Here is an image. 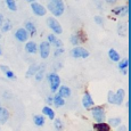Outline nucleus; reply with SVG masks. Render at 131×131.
<instances>
[{
	"instance_id": "obj_1",
	"label": "nucleus",
	"mask_w": 131,
	"mask_h": 131,
	"mask_svg": "<svg viewBox=\"0 0 131 131\" xmlns=\"http://www.w3.org/2000/svg\"><path fill=\"white\" fill-rule=\"evenodd\" d=\"M47 7L54 16H62L65 12V5L63 0H48Z\"/></svg>"
},
{
	"instance_id": "obj_2",
	"label": "nucleus",
	"mask_w": 131,
	"mask_h": 131,
	"mask_svg": "<svg viewBox=\"0 0 131 131\" xmlns=\"http://www.w3.org/2000/svg\"><path fill=\"white\" fill-rule=\"evenodd\" d=\"M91 113H92V117L96 121V123H102L104 122L106 119V113L103 106H95L91 108Z\"/></svg>"
},
{
	"instance_id": "obj_3",
	"label": "nucleus",
	"mask_w": 131,
	"mask_h": 131,
	"mask_svg": "<svg viewBox=\"0 0 131 131\" xmlns=\"http://www.w3.org/2000/svg\"><path fill=\"white\" fill-rule=\"evenodd\" d=\"M48 81H49V83H50V90H51V92H56L60 85L59 75L54 72L50 73V74L48 75Z\"/></svg>"
},
{
	"instance_id": "obj_4",
	"label": "nucleus",
	"mask_w": 131,
	"mask_h": 131,
	"mask_svg": "<svg viewBox=\"0 0 131 131\" xmlns=\"http://www.w3.org/2000/svg\"><path fill=\"white\" fill-rule=\"evenodd\" d=\"M47 24L50 29L52 30V32L56 34H62L63 30H62V26H60L59 22L57 21L55 17H48L47 18Z\"/></svg>"
},
{
	"instance_id": "obj_5",
	"label": "nucleus",
	"mask_w": 131,
	"mask_h": 131,
	"mask_svg": "<svg viewBox=\"0 0 131 131\" xmlns=\"http://www.w3.org/2000/svg\"><path fill=\"white\" fill-rule=\"evenodd\" d=\"M71 56H73L74 58H87L89 56V51L82 47H75L72 49Z\"/></svg>"
},
{
	"instance_id": "obj_6",
	"label": "nucleus",
	"mask_w": 131,
	"mask_h": 131,
	"mask_svg": "<svg viewBox=\"0 0 131 131\" xmlns=\"http://www.w3.org/2000/svg\"><path fill=\"white\" fill-rule=\"evenodd\" d=\"M39 50H40V56H41L42 59H46L48 58L50 54V43L48 41H43L40 43V47H39Z\"/></svg>"
},
{
	"instance_id": "obj_7",
	"label": "nucleus",
	"mask_w": 131,
	"mask_h": 131,
	"mask_svg": "<svg viewBox=\"0 0 131 131\" xmlns=\"http://www.w3.org/2000/svg\"><path fill=\"white\" fill-rule=\"evenodd\" d=\"M31 8H32V12H33L37 16H45L47 13V9L45 8L42 5H40L39 2H32Z\"/></svg>"
},
{
	"instance_id": "obj_8",
	"label": "nucleus",
	"mask_w": 131,
	"mask_h": 131,
	"mask_svg": "<svg viewBox=\"0 0 131 131\" xmlns=\"http://www.w3.org/2000/svg\"><path fill=\"white\" fill-rule=\"evenodd\" d=\"M82 105H83V107L87 108V110H91L95 105L91 95H90L88 91H85L84 95H83V98H82Z\"/></svg>"
},
{
	"instance_id": "obj_9",
	"label": "nucleus",
	"mask_w": 131,
	"mask_h": 131,
	"mask_svg": "<svg viewBox=\"0 0 131 131\" xmlns=\"http://www.w3.org/2000/svg\"><path fill=\"white\" fill-rule=\"evenodd\" d=\"M42 66H45L43 64H32L31 66L29 67V70H27V72H26V74H25V77L26 78H31V77H34V75L37 74V72L39 71L40 69H41Z\"/></svg>"
},
{
	"instance_id": "obj_10",
	"label": "nucleus",
	"mask_w": 131,
	"mask_h": 131,
	"mask_svg": "<svg viewBox=\"0 0 131 131\" xmlns=\"http://www.w3.org/2000/svg\"><path fill=\"white\" fill-rule=\"evenodd\" d=\"M29 37H30L29 33L25 31V29H18L16 31V33H15V38L21 42H25L27 39H29Z\"/></svg>"
},
{
	"instance_id": "obj_11",
	"label": "nucleus",
	"mask_w": 131,
	"mask_h": 131,
	"mask_svg": "<svg viewBox=\"0 0 131 131\" xmlns=\"http://www.w3.org/2000/svg\"><path fill=\"white\" fill-rule=\"evenodd\" d=\"M72 91L67 85H59L58 88V95L60 96L62 98H69L71 96Z\"/></svg>"
},
{
	"instance_id": "obj_12",
	"label": "nucleus",
	"mask_w": 131,
	"mask_h": 131,
	"mask_svg": "<svg viewBox=\"0 0 131 131\" xmlns=\"http://www.w3.org/2000/svg\"><path fill=\"white\" fill-rule=\"evenodd\" d=\"M48 42L57 48H62V46H63V42L60 41L55 34H49V36H48Z\"/></svg>"
},
{
	"instance_id": "obj_13",
	"label": "nucleus",
	"mask_w": 131,
	"mask_h": 131,
	"mask_svg": "<svg viewBox=\"0 0 131 131\" xmlns=\"http://www.w3.org/2000/svg\"><path fill=\"white\" fill-rule=\"evenodd\" d=\"M125 97V92L123 89H119L116 92H115V105H121L124 100Z\"/></svg>"
},
{
	"instance_id": "obj_14",
	"label": "nucleus",
	"mask_w": 131,
	"mask_h": 131,
	"mask_svg": "<svg viewBox=\"0 0 131 131\" xmlns=\"http://www.w3.org/2000/svg\"><path fill=\"white\" fill-rule=\"evenodd\" d=\"M8 117H9L8 111H7L5 107L0 106V123H1V124H5V123L8 121Z\"/></svg>"
},
{
	"instance_id": "obj_15",
	"label": "nucleus",
	"mask_w": 131,
	"mask_h": 131,
	"mask_svg": "<svg viewBox=\"0 0 131 131\" xmlns=\"http://www.w3.org/2000/svg\"><path fill=\"white\" fill-rule=\"evenodd\" d=\"M25 50L30 54H36L38 51V46L34 41H29L26 45H25Z\"/></svg>"
},
{
	"instance_id": "obj_16",
	"label": "nucleus",
	"mask_w": 131,
	"mask_h": 131,
	"mask_svg": "<svg viewBox=\"0 0 131 131\" xmlns=\"http://www.w3.org/2000/svg\"><path fill=\"white\" fill-rule=\"evenodd\" d=\"M25 25V31L27 32V33H30L29 36H34V34L37 33V29H36V25H34L32 22H26V23L24 24Z\"/></svg>"
},
{
	"instance_id": "obj_17",
	"label": "nucleus",
	"mask_w": 131,
	"mask_h": 131,
	"mask_svg": "<svg viewBox=\"0 0 131 131\" xmlns=\"http://www.w3.org/2000/svg\"><path fill=\"white\" fill-rule=\"evenodd\" d=\"M108 57L111 58V60H113V62H116V63H119L120 59H121L119 52H117L116 50L114 49V48H111V49L108 50Z\"/></svg>"
},
{
	"instance_id": "obj_18",
	"label": "nucleus",
	"mask_w": 131,
	"mask_h": 131,
	"mask_svg": "<svg viewBox=\"0 0 131 131\" xmlns=\"http://www.w3.org/2000/svg\"><path fill=\"white\" fill-rule=\"evenodd\" d=\"M52 103H54V105L56 107H62V106H64V105H65L64 98H62L58 94L55 95L54 97H52Z\"/></svg>"
},
{
	"instance_id": "obj_19",
	"label": "nucleus",
	"mask_w": 131,
	"mask_h": 131,
	"mask_svg": "<svg viewBox=\"0 0 131 131\" xmlns=\"http://www.w3.org/2000/svg\"><path fill=\"white\" fill-rule=\"evenodd\" d=\"M94 129L96 131H111V127L105 122L102 123H96L94 125Z\"/></svg>"
},
{
	"instance_id": "obj_20",
	"label": "nucleus",
	"mask_w": 131,
	"mask_h": 131,
	"mask_svg": "<svg viewBox=\"0 0 131 131\" xmlns=\"http://www.w3.org/2000/svg\"><path fill=\"white\" fill-rule=\"evenodd\" d=\"M121 123H122V120H121V117H112V119L108 120L107 124L110 125V127L117 128L119 125H121Z\"/></svg>"
},
{
	"instance_id": "obj_21",
	"label": "nucleus",
	"mask_w": 131,
	"mask_h": 131,
	"mask_svg": "<svg viewBox=\"0 0 131 131\" xmlns=\"http://www.w3.org/2000/svg\"><path fill=\"white\" fill-rule=\"evenodd\" d=\"M42 113H43L45 115H47L50 120H54L55 119V112L49 106H45L43 108H42Z\"/></svg>"
},
{
	"instance_id": "obj_22",
	"label": "nucleus",
	"mask_w": 131,
	"mask_h": 131,
	"mask_svg": "<svg viewBox=\"0 0 131 131\" xmlns=\"http://www.w3.org/2000/svg\"><path fill=\"white\" fill-rule=\"evenodd\" d=\"M33 122L38 127H42L45 124V116L43 115H34L33 116Z\"/></svg>"
},
{
	"instance_id": "obj_23",
	"label": "nucleus",
	"mask_w": 131,
	"mask_h": 131,
	"mask_svg": "<svg viewBox=\"0 0 131 131\" xmlns=\"http://www.w3.org/2000/svg\"><path fill=\"white\" fill-rule=\"evenodd\" d=\"M128 66H129V59L128 58L120 59V62L117 63V67L120 70H125V69H128Z\"/></svg>"
},
{
	"instance_id": "obj_24",
	"label": "nucleus",
	"mask_w": 131,
	"mask_h": 131,
	"mask_svg": "<svg viewBox=\"0 0 131 131\" xmlns=\"http://www.w3.org/2000/svg\"><path fill=\"white\" fill-rule=\"evenodd\" d=\"M6 5L8 7V9H10L13 12H16L17 10V5L15 2V0H6Z\"/></svg>"
},
{
	"instance_id": "obj_25",
	"label": "nucleus",
	"mask_w": 131,
	"mask_h": 131,
	"mask_svg": "<svg viewBox=\"0 0 131 131\" xmlns=\"http://www.w3.org/2000/svg\"><path fill=\"white\" fill-rule=\"evenodd\" d=\"M55 129H56L57 131H63V129H64V125H63V122L60 119H55Z\"/></svg>"
},
{
	"instance_id": "obj_26",
	"label": "nucleus",
	"mask_w": 131,
	"mask_h": 131,
	"mask_svg": "<svg viewBox=\"0 0 131 131\" xmlns=\"http://www.w3.org/2000/svg\"><path fill=\"white\" fill-rule=\"evenodd\" d=\"M107 102L110 104H115V92L110 90L107 94Z\"/></svg>"
},
{
	"instance_id": "obj_27",
	"label": "nucleus",
	"mask_w": 131,
	"mask_h": 131,
	"mask_svg": "<svg viewBox=\"0 0 131 131\" xmlns=\"http://www.w3.org/2000/svg\"><path fill=\"white\" fill-rule=\"evenodd\" d=\"M43 75H45V66H42L41 69L37 72V74L34 75V77H36L37 81H41V80L43 79Z\"/></svg>"
},
{
	"instance_id": "obj_28",
	"label": "nucleus",
	"mask_w": 131,
	"mask_h": 131,
	"mask_svg": "<svg viewBox=\"0 0 131 131\" xmlns=\"http://www.w3.org/2000/svg\"><path fill=\"white\" fill-rule=\"evenodd\" d=\"M70 40H71V43H72V45H74V46H78L79 43H81V42H80V39L78 38L77 34H73V36H71Z\"/></svg>"
},
{
	"instance_id": "obj_29",
	"label": "nucleus",
	"mask_w": 131,
	"mask_h": 131,
	"mask_svg": "<svg viewBox=\"0 0 131 131\" xmlns=\"http://www.w3.org/2000/svg\"><path fill=\"white\" fill-rule=\"evenodd\" d=\"M128 12H129V5H127V6H123L122 12L120 13L119 16H121V17H125V16L128 15Z\"/></svg>"
},
{
	"instance_id": "obj_30",
	"label": "nucleus",
	"mask_w": 131,
	"mask_h": 131,
	"mask_svg": "<svg viewBox=\"0 0 131 131\" xmlns=\"http://www.w3.org/2000/svg\"><path fill=\"white\" fill-rule=\"evenodd\" d=\"M1 26H2V32H7V31H10L12 30V24L8 23V22H7V23H4Z\"/></svg>"
},
{
	"instance_id": "obj_31",
	"label": "nucleus",
	"mask_w": 131,
	"mask_h": 131,
	"mask_svg": "<svg viewBox=\"0 0 131 131\" xmlns=\"http://www.w3.org/2000/svg\"><path fill=\"white\" fill-rule=\"evenodd\" d=\"M77 36H78V38L80 39V42H81V43H82V42H84L85 40H87V37L84 36V33H83L82 31H79V32H78Z\"/></svg>"
},
{
	"instance_id": "obj_32",
	"label": "nucleus",
	"mask_w": 131,
	"mask_h": 131,
	"mask_svg": "<svg viewBox=\"0 0 131 131\" xmlns=\"http://www.w3.org/2000/svg\"><path fill=\"white\" fill-rule=\"evenodd\" d=\"M5 74H6V77L8 78V79H10V80H16V77H15L14 72H13L12 70H8V71L5 73Z\"/></svg>"
},
{
	"instance_id": "obj_33",
	"label": "nucleus",
	"mask_w": 131,
	"mask_h": 131,
	"mask_svg": "<svg viewBox=\"0 0 131 131\" xmlns=\"http://www.w3.org/2000/svg\"><path fill=\"white\" fill-rule=\"evenodd\" d=\"M95 22H96V24L100 25V26L104 25V19H103V17H100V16H95Z\"/></svg>"
},
{
	"instance_id": "obj_34",
	"label": "nucleus",
	"mask_w": 131,
	"mask_h": 131,
	"mask_svg": "<svg viewBox=\"0 0 131 131\" xmlns=\"http://www.w3.org/2000/svg\"><path fill=\"white\" fill-rule=\"evenodd\" d=\"M122 8H123V6H121V7H115V8H113V13H114L115 15H120V13L122 12Z\"/></svg>"
},
{
	"instance_id": "obj_35",
	"label": "nucleus",
	"mask_w": 131,
	"mask_h": 131,
	"mask_svg": "<svg viewBox=\"0 0 131 131\" xmlns=\"http://www.w3.org/2000/svg\"><path fill=\"white\" fill-rule=\"evenodd\" d=\"M63 52H64V49H63V48H58V49H57L56 51H55L54 56H59V55H60V54H63Z\"/></svg>"
},
{
	"instance_id": "obj_36",
	"label": "nucleus",
	"mask_w": 131,
	"mask_h": 131,
	"mask_svg": "<svg viewBox=\"0 0 131 131\" xmlns=\"http://www.w3.org/2000/svg\"><path fill=\"white\" fill-rule=\"evenodd\" d=\"M0 70H1L4 73H6L8 70H10V69H9L8 66H6V65H0Z\"/></svg>"
},
{
	"instance_id": "obj_37",
	"label": "nucleus",
	"mask_w": 131,
	"mask_h": 131,
	"mask_svg": "<svg viewBox=\"0 0 131 131\" xmlns=\"http://www.w3.org/2000/svg\"><path fill=\"white\" fill-rule=\"evenodd\" d=\"M116 131H127V127H125V125H123V124H121V125L117 127Z\"/></svg>"
},
{
	"instance_id": "obj_38",
	"label": "nucleus",
	"mask_w": 131,
	"mask_h": 131,
	"mask_svg": "<svg viewBox=\"0 0 131 131\" xmlns=\"http://www.w3.org/2000/svg\"><path fill=\"white\" fill-rule=\"evenodd\" d=\"M4 21H5V18H4V15L0 13V26H1L2 24H4Z\"/></svg>"
},
{
	"instance_id": "obj_39",
	"label": "nucleus",
	"mask_w": 131,
	"mask_h": 131,
	"mask_svg": "<svg viewBox=\"0 0 131 131\" xmlns=\"http://www.w3.org/2000/svg\"><path fill=\"white\" fill-rule=\"evenodd\" d=\"M106 2H108V4H115V2L117 1V0H105Z\"/></svg>"
},
{
	"instance_id": "obj_40",
	"label": "nucleus",
	"mask_w": 131,
	"mask_h": 131,
	"mask_svg": "<svg viewBox=\"0 0 131 131\" xmlns=\"http://www.w3.org/2000/svg\"><path fill=\"white\" fill-rule=\"evenodd\" d=\"M121 72H122V74H124V75L128 74V70L127 69H125V70H121Z\"/></svg>"
},
{
	"instance_id": "obj_41",
	"label": "nucleus",
	"mask_w": 131,
	"mask_h": 131,
	"mask_svg": "<svg viewBox=\"0 0 131 131\" xmlns=\"http://www.w3.org/2000/svg\"><path fill=\"white\" fill-rule=\"evenodd\" d=\"M47 102L49 103V104H51V103H52V97H48L47 98Z\"/></svg>"
},
{
	"instance_id": "obj_42",
	"label": "nucleus",
	"mask_w": 131,
	"mask_h": 131,
	"mask_svg": "<svg viewBox=\"0 0 131 131\" xmlns=\"http://www.w3.org/2000/svg\"><path fill=\"white\" fill-rule=\"evenodd\" d=\"M27 1H29V2H31V4H32V2H37L38 0H27Z\"/></svg>"
},
{
	"instance_id": "obj_43",
	"label": "nucleus",
	"mask_w": 131,
	"mask_h": 131,
	"mask_svg": "<svg viewBox=\"0 0 131 131\" xmlns=\"http://www.w3.org/2000/svg\"><path fill=\"white\" fill-rule=\"evenodd\" d=\"M0 55H1V47H0Z\"/></svg>"
},
{
	"instance_id": "obj_44",
	"label": "nucleus",
	"mask_w": 131,
	"mask_h": 131,
	"mask_svg": "<svg viewBox=\"0 0 131 131\" xmlns=\"http://www.w3.org/2000/svg\"><path fill=\"white\" fill-rule=\"evenodd\" d=\"M0 37H1V36H0Z\"/></svg>"
}]
</instances>
